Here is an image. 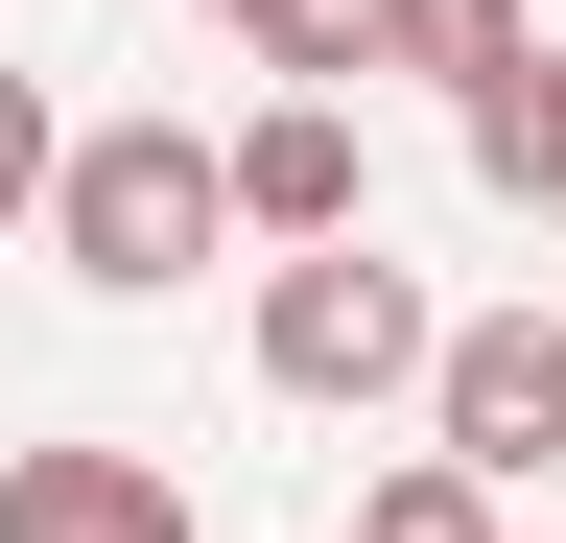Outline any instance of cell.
<instances>
[{"mask_svg": "<svg viewBox=\"0 0 566 543\" xmlns=\"http://www.w3.org/2000/svg\"><path fill=\"white\" fill-rule=\"evenodd\" d=\"M424 331H449V307H424L378 237L260 260V378H283V401H331V426H354V401H424Z\"/></svg>", "mask_w": 566, "mask_h": 543, "instance_id": "obj_2", "label": "cell"}, {"mask_svg": "<svg viewBox=\"0 0 566 543\" xmlns=\"http://www.w3.org/2000/svg\"><path fill=\"white\" fill-rule=\"evenodd\" d=\"M212 189H237V237H378V166H354V95H260L237 143H212Z\"/></svg>", "mask_w": 566, "mask_h": 543, "instance_id": "obj_4", "label": "cell"}, {"mask_svg": "<svg viewBox=\"0 0 566 543\" xmlns=\"http://www.w3.org/2000/svg\"><path fill=\"white\" fill-rule=\"evenodd\" d=\"M354 543H495V497H472V472H449V449H401V472H378V497H354Z\"/></svg>", "mask_w": 566, "mask_h": 543, "instance_id": "obj_9", "label": "cell"}, {"mask_svg": "<svg viewBox=\"0 0 566 543\" xmlns=\"http://www.w3.org/2000/svg\"><path fill=\"white\" fill-rule=\"evenodd\" d=\"M48 143H71V118H48V72H0V237L48 213Z\"/></svg>", "mask_w": 566, "mask_h": 543, "instance_id": "obj_10", "label": "cell"}, {"mask_svg": "<svg viewBox=\"0 0 566 543\" xmlns=\"http://www.w3.org/2000/svg\"><path fill=\"white\" fill-rule=\"evenodd\" d=\"M472 189H520V213H566V48H520V72L472 95Z\"/></svg>", "mask_w": 566, "mask_h": 543, "instance_id": "obj_7", "label": "cell"}, {"mask_svg": "<svg viewBox=\"0 0 566 543\" xmlns=\"http://www.w3.org/2000/svg\"><path fill=\"white\" fill-rule=\"evenodd\" d=\"M212 24H237L283 95H354V24H378V0H212Z\"/></svg>", "mask_w": 566, "mask_h": 543, "instance_id": "obj_8", "label": "cell"}, {"mask_svg": "<svg viewBox=\"0 0 566 543\" xmlns=\"http://www.w3.org/2000/svg\"><path fill=\"white\" fill-rule=\"evenodd\" d=\"M520 48H543V0H378V24H354V72H424V95H495V72H520Z\"/></svg>", "mask_w": 566, "mask_h": 543, "instance_id": "obj_6", "label": "cell"}, {"mask_svg": "<svg viewBox=\"0 0 566 543\" xmlns=\"http://www.w3.org/2000/svg\"><path fill=\"white\" fill-rule=\"evenodd\" d=\"M0 543H189V472L166 449H118V426H71L0 472Z\"/></svg>", "mask_w": 566, "mask_h": 543, "instance_id": "obj_5", "label": "cell"}, {"mask_svg": "<svg viewBox=\"0 0 566 543\" xmlns=\"http://www.w3.org/2000/svg\"><path fill=\"white\" fill-rule=\"evenodd\" d=\"M24 237H48L95 307H166L189 260L237 237V189H212V143H189V118H71V143H48V213H24Z\"/></svg>", "mask_w": 566, "mask_h": 543, "instance_id": "obj_1", "label": "cell"}, {"mask_svg": "<svg viewBox=\"0 0 566 543\" xmlns=\"http://www.w3.org/2000/svg\"><path fill=\"white\" fill-rule=\"evenodd\" d=\"M424 449L472 497H543L566 472V307H449L424 331Z\"/></svg>", "mask_w": 566, "mask_h": 543, "instance_id": "obj_3", "label": "cell"}]
</instances>
